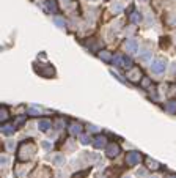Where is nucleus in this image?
<instances>
[{
	"label": "nucleus",
	"instance_id": "obj_11",
	"mask_svg": "<svg viewBox=\"0 0 176 178\" xmlns=\"http://www.w3.org/2000/svg\"><path fill=\"white\" fill-rule=\"evenodd\" d=\"M99 59H102V60L109 62V60H110V54H109L107 51H102V52H99Z\"/></svg>",
	"mask_w": 176,
	"mask_h": 178
},
{
	"label": "nucleus",
	"instance_id": "obj_6",
	"mask_svg": "<svg viewBox=\"0 0 176 178\" xmlns=\"http://www.w3.org/2000/svg\"><path fill=\"white\" fill-rule=\"evenodd\" d=\"M137 48H138V44H137L135 40H129V41L126 43V49H127V52H137Z\"/></svg>",
	"mask_w": 176,
	"mask_h": 178
},
{
	"label": "nucleus",
	"instance_id": "obj_21",
	"mask_svg": "<svg viewBox=\"0 0 176 178\" xmlns=\"http://www.w3.org/2000/svg\"><path fill=\"white\" fill-rule=\"evenodd\" d=\"M124 178H132V176H124Z\"/></svg>",
	"mask_w": 176,
	"mask_h": 178
},
{
	"label": "nucleus",
	"instance_id": "obj_16",
	"mask_svg": "<svg viewBox=\"0 0 176 178\" xmlns=\"http://www.w3.org/2000/svg\"><path fill=\"white\" fill-rule=\"evenodd\" d=\"M6 117H8V112H6V109L3 107L2 110H0V118H2V120H6Z\"/></svg>",
	"mask_w": 176,
	"mask_h": 178
},
{
	"label": "nucleus",
	"instance_id": "obj_15",
	"mask_svg": "<svg viewBox=\"0 0 176 178\" xmlns=\"http://www.w3.org/2000/svg\"><path fill=\"white\" fill-rule=\"evenodd\" d=\"M112 10L115 11V13H119L123 10V5H119V3H115V5H112Z\"/></svg>",
	"mask_w": 176,
	"mask_h": 178
},
{
	"label": "nucleus",
	"instance_id": "obj_19",
	"mask_svg": "<svg viewBox=\"0 0 176 178\" xmlns=\"http://www.w3.org/2000/svg\"><path fill=\"white\" fill-rule=\"evenodd\" d=\"M151 57V52H145V54H142V60H148V59H150Z\"/></svg>",
	"mask_w": 176,
	"mask_h": 178
},
{
	"label": "nucleus",
	"instance_id": "obj_9",
	"mask_svg": "<svg viewBox=\"0 0 176 178\" xmlns=\"http://www.w3.org/2000/svg\"><path fill=\"white\" fill-rule=\"evenodd\" d=\"M131 21H132L134 24H140V22H142V14L137 13V11H134V13L131 14Z\"/></svg>",
	"mask_w": 176,
	"mask_h": 178
},
{
	"label": "nucleus",
	"instance_id": "obj_4",
	"mask_svg": "<svg viewBox=\"0 0 176 178\" xmlns=\"http://www.w3.org/2000/svg\"><path fill=\"white\" fill-rule=\"evenodd\" d=\"M127 77L131 79L132 82H138L142 79V73H140V69H137V68H134V69H131L127 73Z\"/></svg>",
	"mask_w": 176,
	"mask_h": 178
},
{
	"label": "nucleus",
	"instance_id": "obj_22",
	"mask_svg": "<svg viewBox=\"0 0 176 178\" xmlns=\"http://www.w3.org/2000/svg\"><path fill=\"white\" fill-rule=\"evenodd\" d=\"M171 178H176V176H171Z\"/></svg>",
	"mask_w": 176,
	"mask_h": 178
},
{
	"label": "nucleus",
	"instance_id": "obj_1",
	"mask_svg": "<svg viewBox=\"0 0 176 178\" xmlns=\"http://www.w3.org/2000/svg\"><path fill=\"white\" fill-rule=\"evenodd\" d=\"M165 68H167V63H165L164 60H160V59H157V60H154V62L151 63V69H153V73H156V74L164 73Z\"/></svg>",
	"mask_w": 176,
	"mask_h": 178
},
{
	"label": "nucleus",
	"instance_id": "obj_3",
	"mask_svg": "<svg viewBox=\"0 0 176 178\" xmlns=\"http://www.w3.org/2000/svg\"><path fill=\"white\" fill-rule=\"evenodd\" d=\"M126 162H127L129 166H135L137 162H140V153H135V151L129 153L127 158H126Z\"/></svg>",
	"mask_w": 176,
	"mask_h": 178
},
{
	"label": "nucleus",
	"instance_id": "obj_18",
	"mask_svg": "<svg viewBox=\"0 0 176 178\" xmlns=\"http://www.w3.org/2000/svg\"><path fill=\"white\" fill-rule=\"evenodd\" d=\"M29 114H30V115H38V114H40V110H38V109H35V107H32V109L29 110Z\"/></svg>",
	"mask_w": 176,
	"mask_h": 178
},
{
	"label": "nucleus",
	"instance_id": "obj_17",
	"mask_svg": "<svg viewBox=\"0 0 176 178\" xmlns=\"http://www.w3.org/2000/svg\"><path fill=\"white\" fill-rule=\"evenodd\" d=\"M53 21H55V24H57L58 27H64V21H63V19H60V17H55Z\"/></svg>",
	"mask_w": 176,
	"mask_h": 178
},
{
	"label": "nucleus",
	"instance_id": "obj_8",
	"mask_svg": "<svg viewBox=\"0 0 176 178\" xmlns=\"http://www.w3.org/2000/svg\"><path fill=\"white\" fill-rule=\"evenodd\" d=\"M14 129H16L14 125H5V126H2V133L6 134V136H10V134L14 133Z\"/></svg>",
	"mask_w": 176,
	"mask_h": 178
},
{
	"label": "nucleus",
	"instance_id": "obj_2",
	"mask_svg": "<svg viewBox=\"0 0 176 178\" xmlns=\"http://www.w3.org/2000/svg\"><path fill=\"white\" fill-rule=\"evenodd\" d=\"M105 153H107L109 158H115V156L119 153V145H116V144H110V145H107Z\"/></svg>",
	"mask_w": 176,
	"mask_h": 178
},
{
	"label": "nucleus",
	"instance_id": "obj_10",
	"mask_svg": "<svg viewBox=\"0 0 176 178\" xmlns=\"http://www.w3.org/2000/svg\"><path fill=\"white\" fill-rule=\"evenodd\" d=\"M69 131H71L72 134H80V133H82V126H80L79 123H72L71 128H69Z\"/></svg>",
	"mask_w": 176,
	"mask_h": 178
},
{
	"label": "nucleus",
	"instance_id": "obj_20",
	"mask_svg": "<svg viewBox=\"0 0 176 178\" xmlns=\"http://www.w3.org/2000/svg\"><path fill=\"white\" fill-rule=\"evenodd\" d=\"M90 140H91V139L85 136V137H82V144H83V145H87V144H90Z\"/></svg>",
	"mask_w": 176,
	"mask_h": 178
},
{
	"label": "nucleus",
	"instance_id": "obj_7",
	"mask_svg": "<svg viewBox=\"0 0 176 178\" xmlns=\"http://www.w3.org/2000/svg\"><path fill=\"white\" fill-rule=\"evenodd\" d=\"M38 126H40L41 131H47V129L50 128V121H49V120H46V118H41V120H40V123H38Z\"/></svg>",
	"mask_w": 176,
	"mask_h": 178
},
{
	"label": "nucleus",
	"instance_id": "obj_14",
	"mask_svg": "<svg viewBox=\"0 0 176 178\" xmlns=\"http://www.w3.org/2000/svg\"><path fill=\"white\" fill-rule=\"evenodd\" d=\"M63 161H64V158H63L61 155H57V156H53V162L57 164V166H60V164H61Z\"/></svg>",
	"mask_w": 176,
	"mask_h": 178
},
{
	"label": "nucleus",
	"instance_id": "obj_5",
	"mask_svg": "<svg viewBox=\"0 0 176 178\" xmlns=\"http://www.w3.org/2000/svg\"><path fill=\"white\" fill-rule=\"evenodd\" d=\"M105 140H107V139H105L104 136H96L93 144H95L96 148H102V147H105Z\"/></svg>",
	"mask_w": 176,
	"mask_h": 178
},
{
	"label": "nucleus",
	"instance_id": "obj_13",
	"mask_svg": "<svg viewBox=\"0 0 176 178\" xmlns=\"http://www.w3.org/2000/svg\"><path fill=\"white\" fill-rule=\"evenodd\" d=\"M47 6H49V10H50L52 13H55V11H57V5H55V2H53V0H47Z\"/></svg>",
	"mask_w": 176,
	"mask_h": 178
},
{
	"label": "nucleus",
	"instance_id": "obj_12",
	"mask_svg": "<svg viewBox=\"0 0 176 178\" xmlns=\"http://www.w3.org/2000/svg\"><path fill=\"white\" fill-rule=\"evenodd\" d=\"M165 109L168 110V112H171V114H173V112H174V109H176V102H174V101H170L168 104H167V107H165Z\"/></svg>",
	"mask_w": 176,
	"mask_h": 178
}]
</instances>
